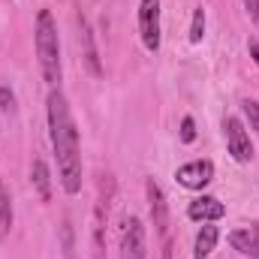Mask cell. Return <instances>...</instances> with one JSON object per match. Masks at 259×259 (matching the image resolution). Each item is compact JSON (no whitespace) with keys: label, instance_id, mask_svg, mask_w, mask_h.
Wrapping results in <instances>:
<instances>
[{"label":"cell","instance_id":"1","mask_svg":"<svg viewBox=\"0 0 259 259\" xmlns=\"http://www.w3.org/2000/svg\"><path fill=\"white\" fill-rule=\"evenodd\" d=\"M49 130H52V148L61 169V184L69 196L81 190V154H78V130L72 121L66 97L55 88L49 94Z\"/></svg>","mask_w":259,"mask_h":259},{"label":"cell","instance_id":"2","mask_svg":"<svg viewBox=\"0 0 259 259\" xmlns=\"http://www.w3.org/2000/svg\"><path fill=\"white\" fill-rule=\"evenodd\" d=\"M33 36H36V58H39L42 78L55 88L61 81V39H58V24L49 9H39Z\"/></svg>","mask_w":259,"mask_h":259},{"label":"cell","instance_id":"3","mask_svg":"<svg viewBox=\"0 0 259 259\" xmlns=\"http://www.w3.org/2000/svg\"><path fill=\"white\" fill-rule=\"evenodd\" d=\"M139 33L148 52H160V0L139 3Z\"/></svg>","mask_w":259,"mask_h":259},{"label":"cell","instance_id":"4","mask_svg":"<svg viewBox=\"0 0 259 259\" xmlns=\"http://www.w3.org/2000/svg\"><path fill=\"white\" fill-rule=\"evenodd\" d=\"M223 130H226V148H229V154L238 163H250L253 160V145H250V136H247L244 124L238 118H226Z\"/></svg>","mask_w":259,"mask_h":259},{"label":"cell","instance_id":"5","mask_svg":"<svg viewBox=\"0 0 259 259\" xmlns=\"http://www.w3.org/2000/svg\"><path fill=\"white\" fill-rule=\"evenodd\" d=\"M214 178V163L211 160H193V163H184L178 172H175V181L187 190H205Z\"/></svg>","mask_w":259,"mask_h":259},{"label":"cell","instance_id":"6","mask_svg":"<svg viewBox=\"0 0 259 259\" xmlns=\"http://www.w3.org/2000/svg\"><path fill=\"white\" fill-rule=\"evenodd\" d=\"M148 247H145V226L139 217H127L124 220V235H121V259H145Z\"/></svg>","mask_w":259,"mask_h":259},{"label":"cell","instance_id":"7","mask_svg":"<svg viewBox=\"0 0 259 259\" xmlns=\"http://www.w3.org/2000/svg\"><path fill=\"white\" fill-rule=\"evenodd\" d=\"M145 190H148V208H151L154 229H157V235H163V238H166V229H169V205H166V196H163L160 184H157L154 178H148Z\"/></svg>","mask_w":259,"mask_h":259},{"label":"cell","instance_id":"8","mask_svg":"<svg viewBox=\"0 0 259 259\" xmlns=\"http://www.w3.org/2000/svg\"><path fill=\"white\" fill-rule=\"evenodd\" d=\"M223 214H226V208H223V202L214 199V196H196L193 202L187 205V217H190V220H199V223H214V220H220Z\"/></svg>","mask_w":259,"mask_h":259},{"label":"cell","instance_id":"9","mask_svg":"<svg viewBox=\"0 0 259 259\" xmlns=\"http://www.w3.org/2000/svg\"><path fill=\"white\" fill-rule=\"evenodd\" d=\"M30 184H33V190L39 193L42 202H52V175H49V166H46V160H33V166H30Z\"/></svg>","mask_w":259,"mask_h":259},{"label":"cell","instance_id":"10","mask_svg":"<svg viewBox=\"0 0 259 259\" xmlns=\"http://www.w3.org/2000/svg\"><path fill=\"white\" fill-rule=\"evenodd\" d=\"M229 244H232V250H238V253H244V256L259 259V238H256V232H250V229H235V232H229Z\"/></svg>","mask_w":259,"mask_h":259},{"label":"cell","instance_id":"11","mask_svg":"<svg viewBox=\"0 0 259 259\" xmlns=\"http://www.w3.org/2000/svg\"><path fill=\"white\" fill-rule=\"evenodd\" d=\"M81 24V46H84V64L94 75H103V66H100V55H97V46H94V30L84 18H78Z\"/></svg>","mask_w":259,"mask_h":259},{"label":"cell","instance_id":"12","mask_svg":"<svg viewBox=\"0 0 259 259\" xmlns=\"http://www.w3.org/2000/svg\"><path fill=\"white\" fill-rule=\"evenodd\" d=\"M217 238H220V232H217V226H211V223H205V226L199 229V235H196L193 256H196V259H208L211 253H214V247H217Z\"/></svg>","mask_w":259,"mask_h":259},{"label":"cell","instance_id":"13","mask_svg":"<svg viewBox=\"0 0 259 259\" xmlns=\"http://www.w3.org/2000/svg\"><path fill=\"white\" fill-rule=\"evenodd\" d=\"M9 229H12V199H9L3 181H0V238H6Z\"/></svg>","mask_w":259,"mask_h":259},{"label":"cell","instance_id":"14","mask_svg":"<svg viewBox=\"0 0 259 259\" xmlns=\"http://www.w3.org/2000/svg\"><path fill=\"white\" fill-rule=\"evenodd\" d=\"M202 36H205V12L202 9H196L193 12V24H190V42H202Z\"/></svg>","mask_w":259,"mask_h":259},{"label":"cell","instance_id":"15","mask_svg":"<svg viewBox=\"0 0 259 259\" xmlns=\"http://www.w3.org/2000/svg\"><path fill=\"white\" fill-rule=\"evenodd\" d=\"M241 109H244V118H247L250 130H256V133H259V103H256V100H244V103H241Z\"/></svg>","mask_w":259,"mask_h":259},{"label":"cell","instance_id":"16","mask_svg":"<svg viewBox=\"0 0 259 259\" xmlns=\"http://www.w3.org/2000/svg\"><path fill=\"white\" fill-rule=\"evenodd\" d=\"M12 106H15L12 91L9 88H0V112H12Z\"/></svg>","mask_w":259,"mask_h":259},{"label":"cell","instance_id":"17","mask_svg":"<svg viewBox=\"0 0 259 259\" xmlns=\"http://www.w3.org/2000/svg\"><path fill=\"white\" fill-rule=\"evenodd\" d=\"M72 226H69V220H64V253H66V259H72Z\"/></svg>","mask_w":259,"mask_h":259},{"label":"cell","instance_id":"18","mask_svg":"<svg viewBox=\"0 0 259 259\" xmlns=\"http://www.w3.org/2000/svg\"><path fill=\"white\" fill-rule=\"evenodd\" d=\"M181 139H184V142H193V139H196L193 118H184V121H181Z\"/></svg>","mask_w":259,"mask_h":259},{"label":"cell","instance_id":"19","mask_svg":"<svg viewBox=\"0 0 259 259\" xmlns=\"http://www.w3.org/2000/svg\"><path fill=\"white\" fill-rule=\"evenodd\" d=\"M244 3V9H247V15H250V21L259 27V0H241Z\"/></svg>","mask_w":259,"mask_h":259},{"label":"cell","instance_id":"20","mask_svg":"<svg viewBox=\"0 0 259 259\" xmlns=\"http://www.w3.org/2000/svg\"><path fill=\"white\" fill-rule=\"evenodd\" d=\"M247 49H250V58H253V64L259 66V42H256V39H250V42H247Z\"/></svg>","mask_w":259,"mask_h":259},{"label":"cell","instance_id":"21","mask_svg":"<svg viewBox=\"0 0 259 259\" xmlns=\"http://www.w3.org/2000/svg\"><path fill=\"white\" fill-rule=\"evenodd\" d=\"M163 259H172V241L163 244Z\"/></svg>","mask_w":259,"mask_h":259}]
</instances>
